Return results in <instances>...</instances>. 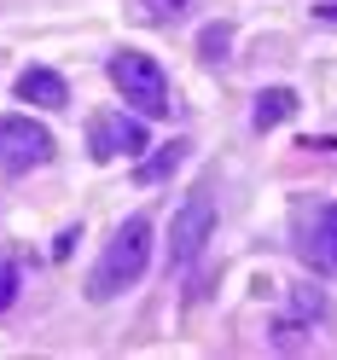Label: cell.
Here are the masks:
<instances>
[{
  "label": "cell",
  "mask_w": 337,
  "mask_h": 360,
  "mask_svg": "<svg viewBox=\"0 0 337 360\" xmlns=\"http://www.w3.org/2000/svg\"><path fill=\"white\" fill-rule=\"evenodd\" d=\"M146 267H151V221L146 215H128L122 227L110 233L99 267L87 274V297H94V302L122 297V290H134V285L146 279Z\"/></svg>",
  "instance_id": "cell-1"
},
{
  "label": "cell",
  "mask_w": 337,
  "mask_h": 360,
  "mask_svg": "<svg viewBox=\"0 0 337 360\" xmlns=\"http://www.w3.org/2000/svg\"><path fill=\"white\" fill-rule=\"evenodd\" d=\"M215 186L204 180V186H192L186 192V204L174 210V221H169V267H186L204 256V244H210V233H215Z\"/></svg>",
  "instance_id": "cell-2"
},
{
  "label": "cell",
  "mask_w": 337,
  "mask_h": 360,
  "mask_svg": "<svg viewBox=\"0 0 337 360\" xmlns=\"http://www.w3.org/2000/svg\"><path fill=\"white\" fill-rule=\"evenodd\" d=\"M110 87L134 105V117H163V110H169L163 64L146 58V53H110Z\"/></svg>",
  "instance_id": "cell-3"
},
{
  "label": "cell",
  "mask_w": 337,
  "mask_h": 360,
  "mask_svg": "<svg viewBox=\"0 0 337 360\" xmlns=\"http://www.w3.org/2000/svg\"><path fill=\"white\" fill-rule=\"evenodd\" d=\"M53 134L41 128L35 117H0V163H6L12 174H30L41 163H53Z\"/></svg>",
  "instance_id": "cell-4"
},
{
  "label": "cell",
  "mask_w": 337,
  "mask_h": 360,
  "mask_svg": "<svg viewBox=\"0 0 337 360\" xmlns=\"http://www.w3.org/2000/svg\"><path fill=\"white\" fill-rule=\"evenodd\" d=\"M146 151V117H122V110H94L87 122V157L110 163V157H140Z\"/></svg>",
  "instance_id": "cell-5"
},
{
  "label": "cell",
  "mask_w": 337,
  "mask_h": 360,
  "mask_svg": "<svg viewBox=\"0 0 337 360\" xmlns=\"http://www.w3.org/2000/svg\"><path fill=\"white\" fill-rule=\"evenodd\" d=\"M18 99H24V105H41V110H64V105H70V87H64L58 70L30 64V70L18 76Z\"/></svg>",
  "instance_id": "cell-6"
},
{
  "label": "cell",
  "mask_w": 337,
  "mask_h": 360,
  "mask_svg": "<svg viewBox=\"0 0 337 360\" xmlns=\"http://www.w3.org/2000/svg\"><path fill=\"white\" fill-rule=\"evenodd\" d=\"M303 250H308V262L320 267V274H331V279H337V204H326L320 215L308 221V238H303Z\"/></svg>",
  "instance_id": "cell-7"
},
{
  "label": "cell",
  "mask_w": 337,
  "mask_h": 360,
  "mask_svg": "<svg viewBox=\"0 0 337 360\" xmlns=\"http://www.w3.org/2000/svg\"><path fill=\"white\" fill-rule=\"evenodd\" d=\"M181 163H186V140H169V146H157L146 163H140V174H134V180H140V186H163Z\"/></svg>",
  "instance_id": "cell-8"
},
{
  "label": "cell",
  "mask_w": 337,
  "mask_h": 360,
  "mask_svg": "<svg viewBox=\"0 0 337 360\" xmlns=\"http://www.w3.org/2000/svg\"><path fill=\"white\" fill-rule=\"evenodd\" d=\"M285 117H297V94H291V87H267V94H256V128L267 134V128H279Z\"/></svg>",
  "instance_id": "cell-9"
},
{
  "label": "cell",
  "mask_w": 337,
  "mask_h": 360,
  "mask_svg": "<svg viewBox=\"0 0 337 360\" xmlns=\"http://www.w3.org/2000/svg\"><path fill=\"white\" fill-rule=\"evenodd\" d=\"M192 6H198V0H134V12H140L146 24H181Z\"/></svg>",
  "instance_id": "cell-10"
},
{
  "label": "cell",
  "mask_w": 337,
  "mask_h": 360,
  "mask_svg": "<svg viewBox=\"0 0 337 360\" xmlns=\"http://www.w3.org/2000/svg\"><path fill=\"white\" fill-rule=\"evenodd\" d=\"M227 41H233V24H210L204 35H198V53H204V64H221Z\"/></svg>",
  "instance_id": "cell-11"
},
{
  "label": "cell",
  "mask_w": 337,
  "mask_h": 360,
  "mask_svg": "<svg viewBox=\"0 0 337 360\" xmlns=\"http://www.w3.org/2000/svg\"><path fill=\"white\" fill-rule=\"evenodd\" d=\"M12 297H18V267H12V262H0V314L12 308Z\"/></svg>",
  "instance_id": "cell-12"
},
{
  "label": "cell",
  "mask_w": 337,
  "mask_h": 360,
  "mask_svg": "<svg viewBox=\"0 0 337 360\" xmlns=\"http://www.w3.org/2000/svg\"><path fill=\"white\" fill-rule=\"evenodd\" d=\"M320 24H337V6H320Z\"/></svg>",
  "instance_id": "cell-13"
}]
</instances>
